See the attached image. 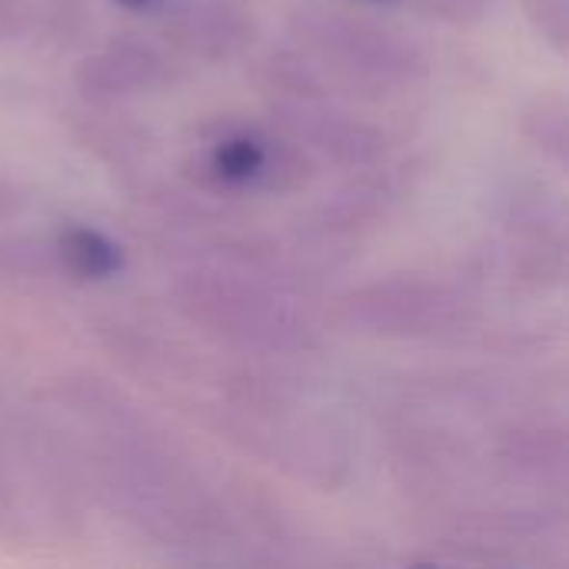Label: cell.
<instances>
[{
    "label": "cell",
    "mask_w": 569,
    "mask_h": 569,
    "mask_svg": "<svg viewBox=\"0 0 569 569\" xmlns=\"http://www.w3.org/2000/svg\"><path fill=\"white\" fill-rule=\"evenodd\" d=\"M540 23V33L557 43V50L567 47V3L563 0H537L530 10Z\"/></svg>",
    "instance_id": "obj_8"
},
{
    "label": "cell",
    "mask_w": 569,
    "mask_h": 569,
    "mask_svg": "<svg viewBox=\"0 0 569 569\" xmlns=\"http://www.w3.org/2000/svg\"><path fill=\"white\" fill-rule=\"evenodd\" d=\"M120 7H127V10H137V13H150V10H160V7H167L170 0H117Z\"/></svg>",
    "instance_id": "obj_10"
},
{
    "label": "cell",
    "mask_w": 569,
    "mask_h": 569,
    "mask_svg": "<svg viewBox=\"0 0 569 569\" xmlns=\"http://www.w3.org/2000/svg\"><path fill=\"white\" fill-rule=\"evenodd\" d=\"M23 0H0V40L13 37L20 27H23Z\"/></svg>",
    "instance_id": "obj_9"
},
{
    "label": "cell",
    "mask_w": 569,
    "mask_h": 569,
    "mask_svg": "<svg viewBox=\"0 0 569 569\" xmlns=\"http://www.w3.org/2000/svg\"><path fill=\"white\" fill-rule=\"evenodd\" d=\"M167 80V60L147 43H110L77 67V87L90 100H120Z\"/></svg>",
    "instance_id": "obj_3"
},
{
    "label": "cell",
    "mask_w": 569,
    "mask_h": 569,
    "mask_svg": "<svg viewBox=\"0 0 569 569\" xmlns=\"http://www.w3.org/2000/svg\"><path fill=\"white\" fill-rule=\"evenodd\" d=\"M57 257H60V267L77 280H110L123 270L120 247L97 227L73 223V227L60 230Z\"/></svg>",
    "instance_id": "obj_6"
},
{
    "label": "cell",
    "mask_w": 569,
    "mask_h": 569,
    "mask_svg": "<svg viewBox=\"0 0 569 569\" xmlns=\"http://www.w3.org/2000/svg\"><path fill=\"white\" fill-rule=\"evenodd\" d=\"M17 203H20V200L13 197L10 183H3V180H0V217H3V213H13V210H17Z\"/></svg>",
    "instance_id": "obj_11"
},
{
    "label": "cell",
    "mask_w": 569,
    "mask_h": 569,
    "mask_svg": "<svg viewBox=\"0 0 569 569\" xmlns=\"http://www.w3.org/2000/svg\"><path fill=\"white\" fill-rule=\"evenodd\" d=\"M307 33L320 53H327V60L350 77H413L423 63L413 47L360 20L307 17Z\"/></svg>",
    "instance_id": "obj_2"
},
{
    "label": "cell",
    "mask_w": 569,
    "mask_h": 569,
    "mask_svg": "<svg viewBox=\"0 0 569 569\" xmlns=\"http://www.w3.org/2000/svg\"><path fill=\"white\" fill-rule=\"evenodd\" d=\"M303 157L247 127H227L203 153V170L223 190H290L303 180Z\"/></svg>",
    "instance_id": "obj_1"
},
{
    "label": "cell",
    "mask_w": 569,
    "mask_h": 569,
    "mask_svg": "<svg viewBox=\"0 0 569 569\" xmlns=\"http://www.w3.org/2000/svg\"><path fill=\"white\" fill-rule=\"evenodd\" d=\"M290 120L293 127H300V133L307 140H313L320 150L333 153L337 160L347 163H367L383 150V140L373 127L357 123L343 113H323V110H310L307 100L290 107Z\"/></svg>",
    "instance_id": "obj_5"
},
{
    "label": "cell",
    "mask_w": 569,
    "mask_h": 569,
    "mask_svg": "<svg viewBox=\"0 0 569 569\" xmlns=\"http://www.w3.org/2000/svg\"><path fill=\"white\" fill-rule=\"evenodd\" d=\"M167 30L173 33V40L180 47H187L190 53H200V57H230L250 37L247 17L223 0L183 3L180 13L173 17V23H167Z\"/></svg>",
    "instance_id": "obj_4"
},
{
    "label": "cell",
    "mask_w": 569,
    "mask_h": 569,
    "mask_svg": "<svg viewBox=\"0 0 569 569\" xmlns=\"http://www.w3.org/2000/svg\"><path fill=\"white\" fill-rule=\"evenodd\" d=\"M527 123H540V133H530L543 150H550L557 160L567 157V107L563 100H540L533 113H527Z\"/></svg>",
    "instance_id": "obj_7"
},
{
    "label": "cell",
    "mask_w": 569,
    "mask_h": 569,
    "mask_svg": "<svg viewBox=\"0 0 569 569\" xmlns=\"http://www.w3.org/2000/svg\"><path fill=\"white\" fill-rule=\"evenodd\" d=\"M367 3H397V0H367Z\"/></svg>",
    "instance_id": "obj_12"
}]
</instances>
